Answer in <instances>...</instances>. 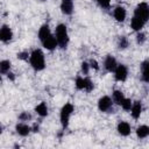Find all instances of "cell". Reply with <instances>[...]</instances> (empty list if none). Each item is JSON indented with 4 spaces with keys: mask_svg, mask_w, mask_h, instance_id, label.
I'll return each mask as SVG.
<instances>
[{
    "mask_svg": "<svg viewBox=\"0 0 149 149\" xmlns=\"http://www.w3.org/2000/svg\"><path fill=\"white\" fill-rule=\"evenodd\" d=\"M43 47L47 49V50H54L56 47H57V41H56V37L50 34L48 37H45L43 41H41Z\"/></svg>",
    "mask_w": 149,
    "mask_h": 149,
    "instance_id": "cell-8",
    "label": "cell"
},
{
    "mask_svg": "<svg viewBox=\"0 0 149 149\" xmlns=\"http://www.w3.org/2000/svg\"><path fill=\"white\" fill-rule=\"evenodd\" d=\"M41 1H47V0H41Z\"/></svg>",
    "mask_w": 149,
    "mask_h": 149,
    "instance_id": "cell-36",
    "label": "cell"
},
{
    "mask_svg": "<svg viewBox=\"0 0 149 149\" xmlns=\"http://www.w3.org/2000/svg\"><path fill=\"white\" fill-rule=\"evenodd\" d=\"M98 108L101 112H109L111 109L113 111V102L112 99L108 95H104L102 98L99 99L98 101Z\"/></svg>",
    "mask_w": 149,
    "mask_h": 149,
    "instance_id": "cell-5",
    "label": "cell"
},
{
    "mask_svg": "<svg viewBox=\"0 0 149 149\" xmlns=\"http://www.w3.org/2000/svg\"><path fill=\"white\" fill-rule=\"evenodd\" d=\"M29 61H30V65L33 66L34 70L36 71H41L44 69L45 66V61H44V55L42 52L41 49H35L33 50V52L29 55Z\"/></svg>",
    "mask_w": 149,
    "mask_h": 149,
    "instance_id": "cell-1",
    "label": "cell"
},
{
    "mask_svg": "<svg viewBox=\"0 0 149 149\" xmlns=\"http://www.w3.org/2000/svg\"><path fill=\"white\" fill-rule=\"evenodd\" d=\"M7 78L10 79V80H14V79H15L14 73H13V72H7Z\"/></svg>",
    "mask_w": 149,
    "mask_h": 149,
    "instance_id": "cell-33",
    "label": "cell"
},
{
    "mask_svg": "<svg viewBox=\"0 0 149 149\" xmlns=\"http://www.w3.org/2000/svg\"><path fill=\"white\" fill-rule=\"evenodd\" d=\"M113 15H114V19L118 21V22H123L125 19H126V9L121 6H118L114 8V12H113Z\"/></svg>",
    "mask_w": 149,
    "mask_h": 149,
    "instance_id": "cell-11",
    "label": "cell"
},
{
    "mask_svg": "<svg viewBox=\"0 0 149 149\" xmlns=\"http://www.w3.org/2000/svg\"><path fill=\"white\" fill-rule=\"evenodd\" d=\"M50 34H51V31H50L49 26H48V24H43V26L40 28V30H38V38H40V41H43V40H44L45 37H48Z\"/></svg>",
    "mask_w": 149,
    "mask_h": 149,
    "instance_id": "cell-19",
    "label": "cell"
},
{
    "mask_svg": "<svg viewBox=\"0 0 149 149\" xmlns=\"http://www.w3.org/2000/svg\"><path fill=\"white\" fill-rule=\"evenodd\" d=\"M97 2H98L99 6L102 7V8H107V7H109V5H111V0H97Z\"/></svg>",
    "mask_w": 149,
    "mask_h": 149,
    "instance_id": "cell-28",
    "label": "cell"
},
{
    "mask_svg": "<svg viewBox=\"0 0 149 149\" xmlns=\"http://www.w3.org/2000/svg\"><path fill=\"white\" fill-rule=\"evenodd\" d=\"M132 104H133V102H132V100H130L129 98H125L120 106H121L125 111H129V109H130V107H132Z\"/></svg>",
    "mask_w": 149,
    "mask_h": 149,
    "instance_id": "cell-24",
    "label": "cell"
},
{
    "mask_svg": "<svg viewBox=\"0 0 149 149\" xmlns=\"http://www.w3.org/2000/svg\"><path fill=\"white\" fill-rule=\"evenodd\" d=\"M85 80H86V84H85V88L84 90L86 92H91L94 88V85H93V83H92V80L90 78H85Z\"/></svg>",
    "mask_w": 149,
    "mask_h": 149,
    "instance_id": "cell-25",
    "label": "cell"
},
{
    "mask_svg": "<svg viewBox=\"0 0 149 149\" xmlns=\"http://www.w3.org/2000/svg\"><path fill=\"white\" fill-rule=\"evenodd\" d=\"M134 16L143 20L144 22L148 21L149 19V6L147 2H141L136 6L135 10H134Z\"/></svg>",
    "mask_w": 149,
    "mask_h": 149,
    "instance_id": "cell-4",
    "label": "cell"
},
{
    "mask_svg": "<svg viewBox=\"0 0 149 149\" xmlns=\"http://www.w3.org/2000/svg\"><path fill=\"white\" fill-rule=\"evenodd\" d=\"M144 41H146V34L139 31V34L136 35V42H137L139 44H142Z\"/></svg>",
    "mask_w": 149,
    "mask_h": 149,
    "instance_id": "cell-27",
    "label": "cell"
},
{
    "mask_svg": "<svg viewBox=\"0 0 149 149\" xmlns=\"http://www.w3.org/2000/svg\"><path fill=\"white\" fill-rule=\"evenodd\" d=\"M127 74H128V70L123 64H118L116 68L114 69V77L115 80L118 81H125L127 79Z\"/></svg>",
    "mask_w": 149,
    "mask_h": 149,
    "instance_id": "cell-6",
    "label": "cell"
},
{
    "mask_svg": "<svg viewBox=\"0 0 149 149\" xmlns=\"http://www.w3.org/2000/svg\"><path fill=\"white\" fill-rule=\"evenodd\" d=\"M88 64H90V68H93L94 70H99V65H98V62L95 59H91V62Z\"/></svg>",
    "mask_w": 149,
    "mask_h": 149,
    "instance_id": "cell-31",
    "label": "cell"
},
{
    "mask_svg": "<svg viewBox=\"0 0 149 149\" xmlns=\"http://www.w3.org/2000/svg\"><path fill=\"white\" fill-rule=\"evenodd\" d=\"M130 114L134 119H139L141 113H142V104L141 101H135L134 104H132V107H130Z\"/></svg>",
    "mask_w": 149,
    "mask_h": 149,
    "instance_id": "cell-13",
    "label": "cell"
},
{
    "mask_svg": "<svg viewBox=\"0 0 149 149\" xmlns=\"http://www.w3.org/2000/svg\"><path fill=\"white\" fill-rule=\"evenodd\" d=\"M123 99H125V95H123V93H122L121 91L115 90V91L113 92V101H114L115 104L121 105V102L123 101Z\"/></svg>",
    "mask_w": 149,
    "mask_h": 149,
    "instance_id": "cell-20",
    "label": "cell"
},
{
    "mask_svg": "<svg viewBox=\"0 0 149 149\" xmlns=\"http://www.w3.org/2000/svg\"><path fill=\"white\" fill-rule=\"evenodd\" d=\"M10 69V62L7 59H3L0 62V73H7Z\"/></svg>",
    "mask_w": 149,
    "mask_h": 149,
    "instance_id": "cell-21",
    "label": "cell"
},
{
    "mask_svg": "<svg viewBox=\"0 0 149 149\" xmlns=\"http://www.w3.org/2000/svg\"><path fill=\"white\" fill-rule=\"evenodd\" d=\"M19 119H20L21 121H29V120H31V114L28 113V112H22V113L19 115Z\"/></svg>",
    "mask_w": 149,
    "mask_h": 149,
    "instance_id": "cell-26",
    "label": "cell"
},
{
    "mask_svg": "<svg viewBox=\"0 0 149 149\" xmlns=\"http://www.w3.org/2000/svg\"><path fill=\"white\" fill-rule=\"evenodd\" d=\"M148 66H149V62L144 61L141 64V73H142V79L143 81L148 83L149 81V71H148Z\"/></svg>",
    "mask_w": 149,
    "mask_h": 149,
    "instance_id": "cell-16",
    "label": "cell"
},
{
    "mask_svg": "<svg viewBox=\"0 0 149 149\" xmlns=\"http://www.w3.org/2000/svg\"><path fill=\"white\" fill-rule=\"evenodd\" d=\"M128 47V40L125 36H120L118 40V48L119 49H126Z\"/></svg>",
    "mask_w": 149,
    "mask_h": 149,
    "instance_id": "cell-22",
    "label": "cell"
},
{
    "mask_svg": "<svg viewBox=\"0 0 149 149\" xmlns=\"http://www.w3.org/2000/svg\"><path fill=\"white\" fill-rule=\"evenodd\" d=\"M35 112H36L40 116H42V118L47 116V115H48V107H47V104H45V102H40V104L35 107Z\"/></svg>",
    "mask_w": 149,
    "mask_h": 149,
    "instance_id": "cell-17",
    "label": "cell"
},
{
    "mask_svg": "<svg viewBox=\"0 0 149 149\" xmlns=\"http://www.w3.org/2000/svg\"><path fill=\"white\" fill-rule=\"evenodd\" d=\"M55 37L57 41V45H59L61 48H66L68 43H69V34H68V28L65 24L59 23L56 29H55Z\"/></svg>",
    "mask_w": 149,
    "mask_h": 149,
    "instance_id": "cell-2",
    "label": "cell"
},
{
    "mask_svg": "<svg viewBox=\"0 0 149 149\" xmlns=\"http://www.w3.org/2000/svg\"><path fill=\"white\" fill-rule=\"evenodd\" d=\"M12 37H13V31H12V29H10L8 26H6V24L1 26V27H0V41H2V42H8V41L12 40Z\"/></svg>",
    "mask_w": 149,
    "mask_h": 149,
    "instance_id": "cell-7",
    "label": "cell"
},
{
    "mask_svg": "<svg viewBox=\"0 0 149 149\" xmlns=\"http://www.w3.org/2000/svg\"><path fill=\"white\" fill-rule=\"evenodd\" d=\"M31 128V132H34V133H37L38 132V129H40V127H38V125L37 123H34L33 125V127H30Z\"/></svg>",
    "mask_w": 149,
    "mask_h": 149,
    "instance_id": "cell-32",
    "label": "cell"
},
{
    "mask_svg": "<svg viewBox=\"0 0 149 149\" xmlns=\"http://www.w3.org/2000/svg\"><path fill=\"white\" fill-rule=\"evenodd\" d=\"M116 130H118V133H119L120 135H122V136H128V135L130 134V126H129V123L126 122V121H120V122L118 123V126H116Z\"/></svg>",
    "mask_w": 149,
    "mask_h": 149,
    "instance_id": "cell-10",
    "label": "cell"
},
{
    "mask_svg": "<svg viewBox=\"0 0 149 149\" xmlns=\"http://www.w3.org/2000/svg\"><path fill=\"white\" fill-rule=\"evenodd\" d=\"M104 65H105V69H106L107 71L112 72V71H114V69L116 68L118 63H116V59H115L113 56H111V55H107V56H106V58H105Z\"/></svg>",
    "mask_w": 149,
    "mask_h": 149,
    "instance_id": "cell-12",
    "label": "cell"
},
{
    "mask_svg": "<svg viewBox=\"0 0 149 149\" xmlns=\"http://www.w3.org/2000/svg\"><path fill=\"white\" fill-rule=\"evenodd\" d=\"M144 24H146V22H144L143 20L136 17V16H134V17L132 19V21H130V27H132V29L135 30V31H141V29L144 27Z\"/></svg>",
    "mask_w": 149,
    "mask_h": 149,
    "instance_id": "cell-15",
    "label": "cell"
},
{
    "mask_svg": "<svg viewBox=\"0 0 149 149\" xmlns=\"http://www.w3.org/2000/svg\"><path fill=\"white\" fill-rule=\"evenodd\" d=\"M0 81H1V74H0Z\"/></svg>",
    "mask_w": 149,
    "mask_h": 149,
    "instance_id": "cell-35",
    "label": "cell"
},
{
    "mask_svg": "<svg viewBox=\"0 0 149 149\" xmlns=\"http://www.w3.org/2000/svg\"><path fill=\"white\" fill-rule=\"evenodd\" d=\"M73 111H74V107L70 102H66L62 107V109H61V116L59 118H61V123H62L63 129H65L69 126V120H70V116L73 113Z\"/></svg>",
    "mask_w": 149,
    "mask_h": 149,
    "instance_id": "cell-3",
    "label": "cell"
},
{
    "mask_svg": "<svg viewBox=\"0 0 149 149\" xmlns=\"http://www.w3.org/2000/svg\"><path fill=\"white\" fill-rule=\"evenodd\" d=\"M2 132H3V126H2L1 123H0V134H1Z\"/></svg>",
    "mask_w": 149,
    "mask_h": 149,
    "instance_id": "cell-34",
    "label": "cell"
},
{
    "mask_svg": "<svg viewBox=\"0 0 149 149\" xmlns=\"http://www.w3.org/2000/svg\"><path fill=\"white\" fill-rule=\"evenodd\" d=\"M61 10L65 15H71L73 12V1L72 0H62Z\"/></svg>",
    "mask_w": 149,
    "mask_h": 149,
    "instance_id": "cell-9",
    "label": "cell"
},
{
    "mask_svg": "<svg viewBox=\"0 0 149 149\" xmlns=\"http://www.w3.org/2000/svg\"><path fill=\"white\" fill-rule=\"evenodd\" d=\"M15 130H16V133H17L19 135H21V136H27V135L31 132V128H30L27 123L20 122V123H17V125L15 126Z\"/></svg>",
    "mask_w": 149,
    "mask_h": 149,
    "instance_id": "cell-14",
    "label": "cell"
},
{
    "mask_svg": "<svg viewBox=\"0 0 149 149\" xmlns=\"http://www.w3.org/2000/svg\"><path fill=\"white\" fill-rule=\"evenodd\" d=\"M74 84H76V87H77L78 90H84V88H85L86 80H85V78H83V77H77Z\"/></svg>",
    "mask_w": 149,
    "mask_h": 149,
    "instance_id": "cell-23",
    "label": "cell"
},
{
    "mask_svg": "<svg viewBox=\"0 0 149 149\" xmlns=\"http://www.w3.org/2000/svg\"><path fill=\"white\" fill-rule=\"evenodd\" d=\"M136 135L140 139H146L149 135V127L147 125H142L140 127H137L136 129Z\"/></svg>",
    "mask_w": 149,
    "mask_h": 149,
    "instance_id": "cell-18",
    "label": "cell"
},
{
    "mask_svg": "<svg viewBox=\"0 0 149 149\" xmlns=\"http://www.w3.org/2000/svg\"><path fill=\"white\" fill-rule=\"evenodd\" d=\"M28 56H29V54L27 51H22V52H19L17 54V58L19 59H23V61L28 59Z\"/></svg>",
    "mask_w": 149,
    "mask_h": 149,
    "instance_id": "cell-30",
    "label": "cell"
},
{
    "mask_svg": "<svg viewBox=\"0 0 149 149\" xmlns=\"http://www.w3.org/2000/svg\"><path fill=\"white\" fill-rule=\"evenodd\" d=\"M88 70H90V64L86 63V62H83L81 63V72L84 74H87L88 73Z\"/></svg>",
    "mask_w": 149,
    "mask_h": 149,
    "instance_id": "cell-29",
    "label": "cell"
}]
</instances>
